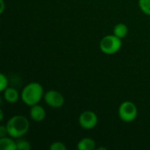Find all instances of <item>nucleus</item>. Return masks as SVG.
<instances>
[{
  "instance_id": "obj_1",
  "label": "nucleus",
  "mask_w": 150,
  "mask_h": 150,
  "mask_svg": "<svg viewBox=\"0 0 150 150\" xmlns=\"http://www.w3.org/2000/svg\"><path fill=\"white\" fill-rule=\"evenodd\" d=\"M44 94L42 85L39 83L32 82L24 87L21 92V99L26 105L32 106L39 104Z\"/></svg>"
},
{
  "instance_id": "obj_2",
  "label": "nucleus",
  "mask_w": 150,
  "mask_h": 150,
  "mask_svg": "<svg viewBox=\"0 0 150 150\" xmlns=\"http://www.w3.org/2000/svg\"><path fill=\"white\" fill-rule=\"evenodd\" d=\"M29 127L30 124L28 120L22 115H15L11 117L6 123L8 135L14 139L25 135L28 132Z\"/></svg>"
},
{
  "instance_id": "obj_3",
  "label": "nucleus",
  "mask_w": 150,
  "mask_h": 150,
  "mask_svg": "<svg viewBox=\"0 0 150 150\" xmlns=\"http://www.w3.org/2000/svg\"><path fill=\"white\" fill-rule=\"evenodd\" d=\"M122 41L121 39L114 34L106 35L100 40L99 47L100 50L105 54H114L121 48Z\"/></svg>"
},
{
  "instance_id": "obj_4",
  "label": "nucleus",
  "mask_w": 150,
  "mask_h": 150,
  "mask_svg": "<svg viewBox=\"0 0 150 150\" xmlns=\"http://www.w3.org/2000/svg\"><path fill=\"white\" fill-rule=\"evenodd\" d=\"M120 119L127 123L134 121L138 114V109L136 105L131 101H124L120 104L118 110Z\"/></svg>"
},
{
  "instance_id": "obj_5",
  "label": "nucleus",
  "mask_w": 150,
  "mask_h": 150,
  "mask_svg": "<svg viewBox=\"0 0 150 150\" xmlns=\"http://www.w3.org/2000/svg\"><path fill=\"white\" fill-rule=\"evenodd\" d=\"M98 122V115L92 111H85L79 116V125L84 130H91L94 128Z\"/></svg>"
},
{
  "instance_id": "obj_6",
  "label": "nucleus",
  "mask_w": 150,
  "mask_h": 150,
  "mask_svg": "<svg viewBox=\"0 0 150 150\" xmlns=\"http://www.w3.org/2000/svg\"><path fill=\"white\" fill-rule=\"evenodd\" d=\"M46 104L53 108H61L64 103H65V98L63 95L54 90L47 91L43 97Z\"/></svg>"
},
{
  "instance_id": "obj_7",
  "label": "nucleus",
  "mask_w": 150,
  "mask_h": 150,
  "mask_svg": "<svg viewBox=\"0 0 150 150\" xmlns=\"http://www.w3.org/2000/svg\"><path fill=\"white\" fill-rule=\"evenodd\" d=\"M30 117L35 122L42 121L46 117V111L45 109L40 105L39 104L32 105L30 109Z\"/></svg>"
},
{
  "instance_id": "obj_8",
  "label": "nucleus",
  "mask_w": 150,
  "mask_h": 150,
  "mask_svg": "<svg viewBox=\"0 0 150 150\" xmlns=\"http://www.w3.org/2000/svg\"><path fill=\"white\" fill-rule=\"evenodd\" d=\"M4 98L7 103L15 104L18 102L19 98V94L16 89L11 88V87H7L4 91Z\"/></svg>"
},
{
  "instance_id": "obj_9",
  "label": "nucleus",
  "mask_w": 150,
  "mask_h": 150,
  "mask_svg": "<svg viewBox=\"0 0 150 150\" xmlns=\"http://www.w3.org/2000/svg\"><path fill=\"white\" fill-rule=\"evenodd\" d=\"M12 137L0 138V149L2 150H17V142L12 140Z\"/></svg>"
},
{
  "instance_id": "obj_10",
  "label": "nucleus",
  "mask_w": 150,
  "mask_h": 150,
  "mask_svg": "<svg viewBox=\"0 0 150 150\" xmlns=\"http://www.w3.org/2000/svg\"><path fill=\"white\" fill-rule=\"evenodd\" d=\"M76 149L79 150H93L96 149V142L91 138H83L78 142Z\"/></svg>"
},
{
  "instance_id": "obj_11",
  "label": "nucleus",
  "mask_w": 150,
  "mask_h": 150,
  "mask_svg": "<svg viewBox=\"0 0 150 150\" xmlns=\"http://www.w3.org/2000/svg\"><path fill=\"white\" fill-rule=\"evenodd\" d=\"M127 33H128V27L127 26V25L123 23L117 24L113 28V34L120 39H123L124 37H126Z\"/></svg>"
},
{
  "instance_id": "obj_12",
  "label": "nucleus",
  "mask_w": 150,
  "mask_h": 150,
  "mask_svg": "<svg viewBox=\"0 0 150 150\" xmlns=\"http://www.w3.org/2000/svg\"><path fill=\"white\" fill-rule=\"evenodd\" d=\"M139 7L143 13L150 16V0H139Z\"/></svg>"
},
{
  "instance_id": "obj_13",
  "label": "nucleus",
  "mask_w": 150,
  "mask_h": 150,
  "mask_svg": "<svg viewBox=\"0 0 150 150\" xmlns=\"http://www.w3.org/2000/svg\"><path fill=\"white\" fill-rule=\"evenodd\" d=\"M31 145L27 141L19 140L17 142V150H30Z\"/></svg>"
},
{
  "instance_id": "obj_14",
  "label": "nucleus",
  "mask_w": 150,
  "mask_h": 150,
  "mask_svg": "<svg viewBox=\"0 0 150 150\" xmlns=\"http://www.w3.org/2000/svg\"><path fill=\"white\" fill-rule=\"evenodd\" d=\"M49 149L51 150H67V147L62 142H54L50 145Z\"/></svg>"
},
{
  "instance_id": "obj_15",
  "label": "nucleus",
  "mask_w": 150,
  "mask_h": 150,
  "mask_svg": "<svg viewBox=\"0 0 150 150\" xmlns=\"http://www.w3.org/2000/svg\"><path fill=\"white\" fill-rule=\"evenodd\" d=\"M8 87V80L7 77L2 73L0 75V91H4Z\"/></svg>"
},
{
  "instance_id": "obj_16",
  "label": "nucleus",
  "mask_w": 150,
  "mask_h": 150,
  "mask_svg": "<svg viewBox=\"0 0 150 150\" xmlns=\"http://www.w3.org/2000/svg\"><path fill=\"white\" fill-rule=\"evenodd\" d=\"M6 134H8L6 126H1V127H0V138L4 137Z\"/></svg>"
},
{
  "instance_id": "obj_17",
  "label": "nucleus",
  "mask_w": 150,
  "mask_h": 150,
  "mask_svg": "<svg viewBox=\"0 0 150 150\" xmlns=\"http://www.w3.org/2000/svg\"><path fill=\"white\" fill-rule=\"evenodd\" d=\"M0 4H1L0 13H3L4 11V0H0Z\"/></svg>"
},
{
  "instance_id": "obj_18",
  "label": "nucleus",
  "mask_w": 150,
  "mask_h": 150,
  "mask_svg": "<svg viewBox=\"0 0 150 150\" xmlns=\"http://www.w3.org/2000/svg\"><path fill=\"white\" fill-rule=\"evenodd\" d=\"M0 120H4V112H3V111H2V110L0 111Z\"/></svg>"
}]
</instances>
